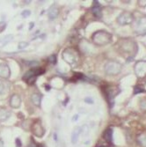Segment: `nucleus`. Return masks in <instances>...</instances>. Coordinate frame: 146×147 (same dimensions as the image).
I'll return each mask as SVG.
<instances>
[{
	"label": "nucleus",
	"instance_id": "cd10ccee",
	"mask_svg": "<svg viewBox=\"0 0 146 147\" xmlns=\"http://www.w3.org/2000/svg\"><path fill=\"white\" fill-rule=\"evenodd\" d=\"M17 144H18L19 147H20V140L19 138L16 139V145H17Z\"/></svg>",
	"mask_w": 146,
	"mask_h": 147
},
{
	"label": "nucleus",
	"instance_id": "4468645a",
	"mask_svg": "<svg viewBox=\"0 0 146 147\" xmlns=\"http://www.w3.org/2000/svg\"><path fill=\"white\" fill-rule=\"evenodd\" d=\"M11 116V113L5 108H0V122H5Z\"/></svg>",
	"mask_w": 146,
	"mask_h": 147
},
{
	"label": "nucleus",
	"instance_id": "393cba45",
	"mask_svg": "<svg viewBox=\"0 0 146 147\" xmlns=\"http://www.w3.org/2000/svg\"><path fill=\"white\" fill-rule=\"evenodd\" d=\"M6 28V24L5 22H0V33L3 32Z\"/></svg>",
	"mask_w": 146,
	"mask_h": 147
},
{
	"label": "nucleus",
	"instance_id": "b1692460",
	"mask_svg": "<svg viewBox=\"0 0 146 147\" xmlns=\"http://www.w3.org/2000/svg\"><path fill=\"white\" fill-rule=\"evenodd\" d=\"M30 14H31V11H30L29 10H24V11H22V13H21V15H22L23 17H25V18L30 16Z\"/></svg>",
	"mask_w": 146,
	"mask_h": 147
},
{
	"label": "nucleus",
	"instance_id": "423d86ee",
	"mask_svg": "<svg viewBox=\"0 0 146 147\" xmlns=\"http://www.w3.org/2000/svg\"><path fill=\"white\" fill-rule=\"evenodd\" d=\"M134 31L137 34H146V17L141 18L135 25Z\"/></svg>",
	"mask_w": 146,
	"mask_h": 147
},
{
	"label": "nucleus",
	"instance_id": "6ab92c4d",
	"mask_svg": "<svg viewBox=\"0 0 146 147\" xmlns=\"http://www.w3.org/2000/svg\"><path fill=\"white\" fill-rule=\"evenodd\" d=\"M112 135H113V129L111 128L108 129L107 130L105 131V133H104V138L106 139V141H107L108 143H112V141H113Z\"/></svg>",
	"mask_w": 146,
	"mask_h": 147
},
{
	"label": "nucleus",
	"instance_id": "f8f14e48",
	"mask_svg": "<svg viewBox=\"0 0 146 147\" xmlns=\"http://www.w3.org/2000/svg\"><path fill=\"white\" fill-rule=\"evenodd\" d=\"M82 132V128L81 127H76L72 133H71V143L76 144L78 140V138L80 136V133Z\"/></svg>",
	"mask_w": 146,
	"mask_h": 147
},
{
	"label": "nucleus",
	"instance_id": "1a4fd4ad",
	"mask_svg": "<svg viewBox=\"0 0 146 147\" xmlns=\"http://www.w3.org/2000/svg\"><path fill=\"white\" fill-rule=\"evenodd\" d=\"M135 71L138 77L143 78L146 75V62L140 61L135 66Z\"/></svg>",
	"mask_w": 146,
	"mask_h": 147
},
{
	"label": "nucleus",
	"instance_id": "2eb2a0df",
	"mask_svg": "<svg viewBox=\"0 0 146 147\" xmlns=\"http://www.w3.org/2000/svg\"><path fill=\"white\" fill-rule=\"evenodd\" d=\"M31 100L34 106L40 107L41 106V102H42V95L39 94V93H33L31 96Z\"/></svg>",
	"mask_w": 146,
	"mask_h": 147
},
{
	"label": "nucleus",
	"instance_id": "9b49d317",
	"mask_svg": "<svg viewBox=\"0 0 146 147\" xmlns=\"http://www.w3.org/2000/svg\"><path fill=\"white\" fill-rule=\"evenodd\" d=\"M9 103L12 109H19L21 105V99L18 94H13L11 95Z\"/></svg>",
	"mask_w": 146,
	"mask_h": 147
},
{
	"label": "nucleus",
	"instance_id": "7ed1b4c3",
	"mask_svg": "<svg viewBox=\"0 0 146 147\" xmlns=\"http://www.w3.org/2000/svg\"><path fill=\"white\" fill-rule=\"evenodd\" d=\"M122 43L120 44V49L122 50L123 54H129V56H134L137 49L136 43L132 40L124 39L122 40Z\"/></svg>",
	"mask_w": 146,
	"mask_h": 147
},
{
	"label": "nucleus",
	"instance_id": "c85d7f7f",
	"mask_svg": "<svg viewBox=\"0 0 146 147\" xmlns=\"http://www.w3.org/2000/svg\"><path fill=\"white\" fill-rule=\"evenodd\" d=\"M33 28H34V23L32 22V23L30 24V26H29V30H31V29H32Z\"/></svg>",
	"mask_w": 146,
	"mask_h": 147
},
{
	"label": "nucleus",
	"instance_id": "4be33fe9",
	"mask_svg": "<svg viewBox=\"0 0 146 147\" xmlns=\"http://www.w3.org/2000/svg\"><path fill=\"white\" fill-rule=\"evenodd\" d=\"M28 46V42H20V44L18 45V49H26Z\"/></svg>",
	"mask_w": 146,
	"mask_h": 147
},
{
	"label": "nucleus",
	"instance_id": "f3484780",
	"mask_svg": "<svg viewBox=\"0 0 146 147\" xmlns=\"http://www.w3.org/2000/svg\"><path fill=\"white\" fill-rule=\"evenodd\" d=\"M13 40V36L11 34L6 35L5 37H3L2 39H0V48H3L5 46H6L10 42H11Z\"/></svg>",
	"mask_w": 146,
	"mask_h": 147
},
{
	"label": "nucleus",
	"instance_id": "f257e3e1",
	"mask_svg": "<svg viewBox=\"0 0 146 147\" xmlns=\"http://www.w3.org/2000/svg\"><path fill=\"white\" fill-rule=\"evenodd\" d=\"M112 41V35L104 30L98 31L92 34V42L96 45L103 46L109 43Z\"/></svg>",
	"mask_w": 146,
	"mask_h": 147
},
{
	"label": "nucleus",
	"instance_id": "ddd939ff",
	"mask_svg": "<svg viewBox=\"0 0 146 147\" xmlns=\"http://www.w3.org/2000/svg\"><path fill=\"white\" fill-rule=\"evenodd\" d=\"M48 18L50 20H55L57 18L58 14H59V9L56 6V5H53L50 7V9L48 10Z\"/></svg>",
	"mask_w": 146,
	"mask_h": 147
},
{
	"label": "nucleus",
	"instance_id": "c756f323",
	"mask_svg": "<svg viewBox=\"0 0 146 147\" xmlns=\"http://www.w3.org/2000/svg\"><path fill=\"white\" fill-rule=\"evenodd\" d=\"M0 147H4V144L1 140H0Z\"/></svg>",
	"mask_w": 146,
	"mask_h": 147
},
{
	"label": "nucleus",
	"instance_id": "5701e85b",
	"mask_svg": "<svg viewBox=\"0 0 146 147\" xmlns=\"http://www.w3.org/2000/svg\"><path fill=\"white\" fill-rule=\"evenodd\" d=\"M48 62L52 64H55L57 63V58H56V56L53 55V56H50L48 57Z\"/></svg>",
	"mask_w": 146,
	"mask_h": 147
},
{
	"label": "nucleus",
	"instance_id": "39448f33",
	"mask_svg": "<svg viewBox=\"0 0 146 147\" xmlns=\"http://www.w3.org/2000/svg\"><path fill=\"white\" fill-rule=\"evenodd\" d=\"M31 129H32V132L34 133V135H35L36 137H39V138H42L45 133V129H44L42 123L40 122L39 120H36V121H34L32 123Z\"/></svg>",
	"mask_w": 146,
	"mask_h": 147
},
{
	"label": "nucleus",
	"instance_id": "9d476101",
	"mask_svg": "<svg viewBox=\"0 0 146 147\" xmlns=\"http://www.w3.org/2000/svg\"><path fill=\"white\" fill-rule=\"evenodd\" d=\"M11 76V70L9 66L5 63H1L0 64V78L7 79Z\"/></svg>",
	"mask_w": 146,
	"mask_h": 147
},
{
	"label": "nucleus",
	"instance_id": "a211bd4d",
	"mask_svg": "<svg viewBox=\"0 0 146 147\" xmlns=\"http://www.w3.org/2000/svg\"><path fill=\"white\" fill-rule=\"evenodd\" d=\"M10 88V86L5 81H0V95L5 94Z\"/></svg>",
	"mask_w": 146,
	"mask_h": 147
},
{
	"label": "nucleus",
	"instance_id": "aec40b11",
	"mask_svg": "<svg viewBox=\"0 0 146 147\" xmlns=\"http://www.w3.org/2000/svg\"><path fill=\"white\" fill-rule=\"evenodd\" d=\"M108 101H113L114 100V97L116 95V93H115V89L114 88H111V87H108Z\"/></svg>",
	"mask_w": 146,
	"mask_h": 147
},
{
	"label": "nucleus",
	"instance_id": "20e7f679",
	"mask_svg": "<svg viewBox=\"0 0 146 147\" xmlns=\"http://www.w3.org/2000/svg\"><path fill=\"white\" fill-rule=\"evenodd\" d=\"M122 68V64L120 63L115 62V61H109L105 66V71L108 75L114 76L121 72Z\"/></svg>",
	"mask_w": 146,
	"mask_h": 147
},
{
	"label": "nucleus",
	"instance_id": "6e6552de",
	"mask_svg": "<svg viewBox=\"0 0 146 147\" xmlns=\"http://www.w3.org/2000/svg\"><path fill=\"white\" fill-rule=\"evenodd\" d=\"M43 72H44V70L43 69H41V68H34V69H31L30 71H26L25 73V75L23 76V79L25 80V81H28V80H29L32 78H36V76L42 75Z\"/></svg>",
	"mask_w": 146,
	"mask_h": 147
},
{
	"label": "nucleus",
	"instance_id": "dca6fc26",
	"mask_svg": "<svg viewBox=\"0 0 146 147\" xmlns=\"http://www.w3.org/2000/svg\"><path fill=\"white\" fill-rule=\"evenodd\" d=\"M92 12L96 17H100L101 16V6L99 4L98 1H94V7H92Z\"/></svg>",
	"mask_w": 146,
	"mask_h": 147
},
{
	"label": "nucleus",
	"instance_id": "bb28decb",
	"mask_svg": "<svg viewBox=\"0 0 146 147\" xmlns=\"http://www.w3.org/2000/svg\"><path fill=\"white\" fill-rule=\"evenodd\" d=\"M85 102L86 103H90V104H92L94 103V101H92V100L91 98H85Z\"/></svg>",
	"mask_w": 146,
	"mask_h": 147
},
{
	"label": "nucleus",
	"instance_id": "0eeeda50",
	"mask_svg": "<svg viewBox=\"0 0 146 147\" xmlns=\"http://www.w3.org/2000/svg\"><path fill=\"white\" fill-rule=\"evenodd\" d=\"M133 20H134V17H133V14H132L131 12L124 11L118 17L117 21L120 25H128V24H130L132 21H133Z\"/></svg>",
	"mask_w": 146,
	"mask_h": 147
},
{
	"label": "nucleus",
	"instance_id": "412c9836",
	"mask_svg": "<svg viewBox=\"0 0 146 147\" xmlns=\"http://www.w3.org/2000/svg\"><path fill=\"white\" fill-rule=\"evenodd\" d=\"M138 140H139V142L142 144V145H143V147H146V137H145V136L140 137V138H138Z\"/></svg>",
	"mask_w": 146,
	"mask_h": 147
},
{
	"label": "nucleus",
	"instance_id": "f03ea898",
	"mask_svg": "<svg viewBox=\"0 0 146 147\" xmlns=\"http://www.w3.org/2000/svg\"><path fill=\"white\" fill-rule=\"evenodd\" d=\"M63 58L66 63H68L71 65H74L79 60V54L75 49L67 48L63 52Z\"/></svg>",
	"mask_w": 146,
	"mask_h": 147
},
{
	"label": "nucleus",
	"instance_id": "a878e982",
	"mask_svg": "<svg viewBox=\"0 0 146 147\" xmlns=\"http://www.w3.org/2000/svg\"><path fill=\"white\" fill-rule=\"evenodd\" d=\"M25 63L28 66H34V65H38V63L35 61H32V62H25Z\"/></svg>",
	"mask_w": 146,
	"mask_h": 147
}]
</instances>
